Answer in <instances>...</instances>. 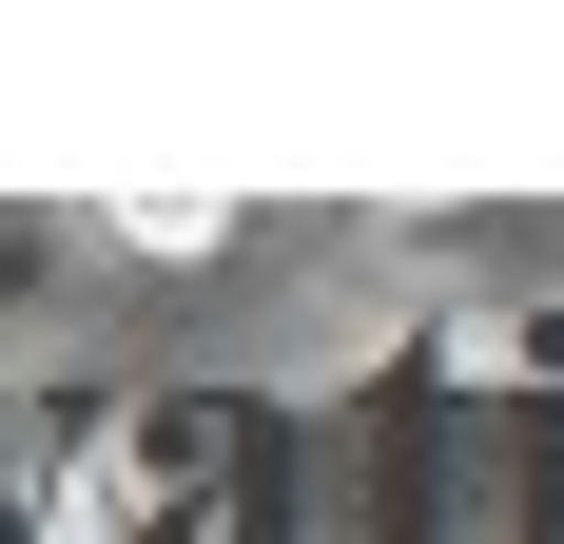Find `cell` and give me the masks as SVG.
Here are the masks:
<instances>
[]
</instances>
